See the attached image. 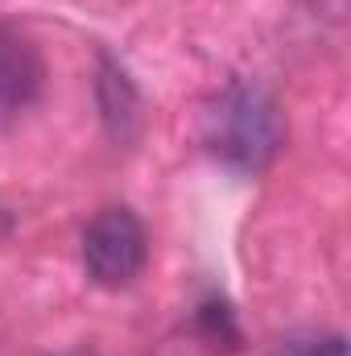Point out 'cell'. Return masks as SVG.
Listing matches in <instances>:
<instances>
[{"mask_svg":"<svg viewBox=\"0 0 351 356\" xmlns=\"http://www.w3.org/2000/svg\"><path fill=\"white\" fill-rule=\"evenodd\" d=\"M314 356H348V344L335 336V340H327V344H318V353Z\"/></svg>","mask_w":351,"mask_h":356,"instance_id":"4","label":"cell"},{"mask_svg":"<svg viewBox=\"0 0 351 356\" xmlns=\"http://www.w3.org/2000/svg\"><path fill=\"white\" fill-rule=\"evenodd\" d=\"M203 141L219 162L261 170L281 145V116L261 88L228 83L203 108Z\"/></svg>","mask_w":351,"mask_h":356,"instance_id":"1","label":"cell"},{"mask_svg":"<svg viewBox=\"0 0 351 356\" xmlns=\"http://www.w3.org/2000/svg\"><path fill=\"white\" fill-rule=\"evenodd\" d=\"M145 257H149V241L128 207H103L83 232V266L95 286L108 290L132 286L145 269Z\"/></svg>","mask_w":351,"mask_h":356,"instance_id":"2","label":"cell"},{"mask_svg":"<svg viewBox=\"0 0 351 356\" xmlns=\"http://www.w3.org/2000/svg\"><path fill=\"white\" fill-rule=\"evenodd\" d=\"M42 79L46 71H42L37 46L12 25H0V116L29 108L42 91Z\"/></svg>","mask_w":351,"mask_h":356,"instance_id":"3","label":"cell"}]
</instances>
